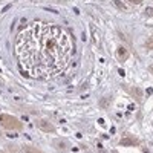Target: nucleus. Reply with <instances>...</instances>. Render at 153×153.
I'll list each match as a JSON object with an SVG mask.
<instances>
[{
	"instance_id": "nucleus-5",
	"label": "nucleus",
	"mask_w": 153,
	"mask_h": 153,
	"mask_svg": "<svg viewBox=\"0 0 153 153\" xmlns=\"http://www.w3.org/2000/svg\"><path fill=\"white\" fill-rule=\"evenodd\" d=\"M126 91L129 92V94L133 97V100H136L138 103H141V101H143V97H144L143 89H139V87H133V86H127V87H126Z\"/></svg>"
},
{
	"instance_id": "nucleus-2",
	"label": "nucleus",
	"mask_w": 153,
	"mask_h": 153,
	"mask_svg": "<svg viewBox=\"0 0 153 153\" xmlns=\"http://www.w3.org/2000/svg\"><path fill=\"white\" fill-rule=\"evenodd\" d=\"M0 126L5 130H17V132L23 130V123L16 117H11V115L6 113H0Z\"/></svg>"
},
{
	"instance_id": "nucleus-6",
	"label": "nucleus",
	"mask_w": 153,
	"mask_h": 153,
	"mask_svg": "<svg viewBox=\"0 0 153 153\" xmlns=\"http://www.w3.org/2000/svg\"><path fill=\"white\" fill-rule=\"evenodd\" d=\"M129 51H127V48H124V46H120L118 49H117V58H118V61L120 63H126L127 61V58H129Z\"/></svg>"
},
{
	"instance_id": "nucleus-14",
	"label": "nucleus",
	"mask_w": 153,
	"mask_h": 153,
	"mask_svg": "<svg viewBox=\"0 0 153 153\" xmlns=\"http://www.w3.org/2000/svg\"><path fill=\"white\" fill-rule=\"evenodd\" d=\"M146 14H147L149 17H153V8H147V9H146Z\"/></svg>"
},
{
	"instance_id": "nucleus-16",
	"label": "nucleus",
	"mask_w": 153,
	"mask_h": 153,
	"mask_svg": "<svg viewBox=\"0 0 153 153\" xmlns=\"http://www.w3.org/2000/svg\"><path fill=\"white\" fill-rule=\"evenodd\" d=\"M2 153H5V152H2Z\"/></svg>"
},
{
	"instance_id": "nucleus-13",
	"label": "nucleus",
	"mask_w": 153,
	"mask_h": 153,
	"mask_svg": "<svg viewBox=\"0 0 153 153\" xmlns=\"http://www.w3.org/2000/svg\"><path fill=\"white\" fill-rule=\"evenodd\" d=\"M126 2H129L132 5H139V3H143V0H126Z\"/></svg>"
},
{
	"instance_id": "nucleus-4",
	"label": "nucleus",
	"mask_w": 153,
	"mask_h": 153,
	"mask_svg": "<svg viewBox=\"0 0 153 153\" xmlns=\"http://www.w3.org/2000/svg\"><path fill=\"white\" fill-rule=\"evenodd\" d=\"M120 144L121 146H138L139 144V139L130 133H124L123 138L120 139Z\"/></svg>"
},
{
	"instance_id": "nucleus-12",
	"label": "nucleus",
	"mask_w": 153,
	"mask_h": 153,
	"mask_svg": "<svg viewBox=\"0 0 153 153\" xmlns=\"http://www.w3.org/2000/svg\"><path fill=\"white\" fill-rule=\"evenodd\" d=\"M146 48L147 49H153V35H150L147 38V42H146Z\"/></svg>"
},
{
	"instance_id": "nucleus-8",
	"label": "nucleus",
	"mask_w": 153,
	"mask_h": 153,
	"mask_svg": "<svg viewBox=\"0 0 153 153\" xmlns=\"http://www.w3.org/2000/svg\"><path fill=\"white\" fill-rule=\"evenodd\" d=\"M23 150H25V153H43L40 149H37V147H34V146H23Z\"/></svg>"
},
{
	"instance_id": "nucleus-7",
	"label": "nucleus",
	"mask_w": 153,
	"mask_h": 153,
	"mask_svg": "<svg viewBox=\"0 0 153 153\" xmlns=\"http://www.w3.org/2000/svg\"><path fill=\"white\" fill-rule=\"evenodd\" d=\"M54 147L58 150V152H65L69 146H68V143L65 141V139H60V138H57V139H54Z\"/></svg>"
},
{
	"instance_id": "nucleus-1",
	"label": "nucleus",
	"mask_w": 153,
	"mask_h": 153,
	"mask_svg": "<svg viewBox=\"0 0 153 153\" xmlns=\"http://www.w3.org/2000/svg\"><path fill=\"white\" fill-rule=\"evenodd\" d=\"M74 55L72 37L61 26L34 22L25 26L14 40V57L22 74L38 80L60 75Z\"/></svg>"
},
{
	"instance_id": "nucleus-3",
	"label": "nucleus",
	"mask_w": 153,
	"mask_h": 153,
	"mask_svg": "<svg viewBox=\"0 0 153 153\" xmlns=\"http://www.w3.org/2000/svg\"><path fill=\"white\" fill-rule=\"evenodd\" d=\"M35 126H37L40 130L46 132V133H52V132H55V127H54L52 124H51L48 120H43V118L37 120V121H35Z\"/></svg>"
},
{
	"instance_id": "nucleus-10",
	"label": "nucleus",
	"mask_w": 153,
	"mask_h": 153,
	"mask_svg": "<svg viewBox=\"0 0 153 153\" xmlns=\"http://www.w3.org/2000/svg\"><path fill=\"white\" fill-rule=\"evenodd\" d=\"M113 5L117 6V8H120L121 11H127V6H126V5H123L121 0H113Z\"/></svg>"
},
{
	"instance_id": "nucleus-15",
	"label": "nucleus",
	"mask_w": 153,
	"mask_h": 153,
	"mask_svg": "<svg viewBox=\"0 0 153 153\" xmlns=\"http://www.w3.org/2000/svg\"><path fill=\"white\" fill-rule=\"evenodd\" d=\"M149 71H150V74L153 75V65H150V68H149Z\"/></svg>"
},
{
	"instance_id": "nucleus-9",
	"label": "nucleus",
	"mask_w": 153,
	"mask_h": 153,
	"mask_svg": "<svg viewBox=\"0 0 153 153\" xmlns=\"http://www.w3.org/2000/svg\"><path fill=\"white\" fill-rule=\"evenodd\" d=\"M91 32H92V37H94V42L97 46H100V38H98V34H97V29L95 26H91Z\"/></svg>"
},
{
	"instance_id": "nucleus-11",
	"label": "nucleus",
	"mask_w": 153,
	"mask_h": 153,
	"mask_svg": "<svg viewBox=\"0 0 153 153\" xmlns=\"http://www.w3.org/2000/svg\"><path fill=\"white\" fill-rule=\"evenodd\" d=\"M100 107H103V109L109 107V98H101L100 100Z\"/></svg>"
}]
</instances>
